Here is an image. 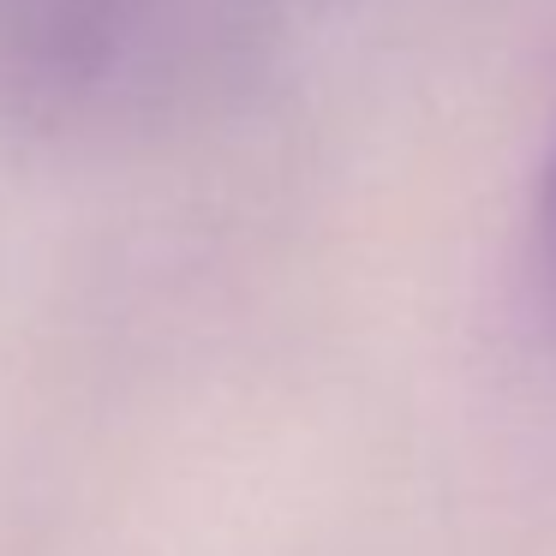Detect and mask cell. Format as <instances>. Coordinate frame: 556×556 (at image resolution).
Wrapping results in <instances>:
<instances>
[{"label": "cell", "mask_w": 556, "mask_h": 556, "mask_svg": "<svg viewBox=\"0 0 556 556\" xmlns=\"http://www.w3.org/2000/svg\"><path fill=\"white\" fill-rule=\"evenodd\" d=\"M544 240H551V257H556V156L544 168Z\"/></svg>", "instance_id": "obj_1"}]
</instances>
